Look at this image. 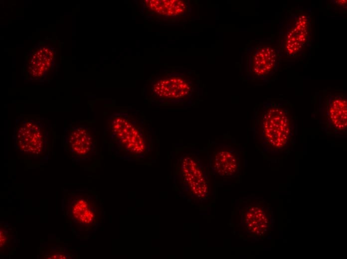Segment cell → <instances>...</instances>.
<instances>
[{
	"label": "cell",
	"instance_id": "2",
	"mask_svg": "<svg viewBox=\"0 0 347 259\" xmlns=\"http://www.w3.org/2000/svg\"><path fill=\"white\" fill-rule=\"evenodd\" d=\"M61 208L71 231L78 238L87 237L104 221L105 212L101 200L88 190H63Z\"/></svg>",
	"mask_w": 347,
	"mask_h": 259
},
{
	"label": "cell",
	"instance_id": "6",
	"mask_svg": "<svg viewBox=\"0 0 347 259\" xmlns=\"http://www.w3.org/2000/svg\"><path fill=\"white\" fill-rule=\"evenodd\" d=\"M236 229L244 238L262 240L271 233L273 227V211L264 200L243 198L236 206Z\"/></svg>",
	"mask_w": 347,
	"mask_h": 259
},
{
	"label": "cell",
	"instance_id": "1",
	"mask_svg": "<svg viewBox=\"0 0 347 259\" xmlns=\"http://www.w3.org/2000/svg\"><path fill=\"white\" fill-rule=\"evenodd\" d=\"M297 120L292 105L283 99H270L254 110L253 138L264 152H289L297 137Z\"/></svg>",
	"mask_w": 347,
	"mask_h": 259
},
{
	"label": "cell",
	"instance_id": "8",
	"mask_svg": "<svg viewBox=\"0 0 347 259\" xmlns=\"http://www.w3.org/2000/svg\"><path fill=\"white\" fill-rule=\"evenodd\" d=\"M14 147L26 157L38 159L48 157L49 133L40 122L25 119L16 122Z\"/></svg>",
	"mask_w": 347,
	"mask_h": 259
},
{
	"label": "cell",
	"instance_id": "3",
	"mask_svg": "<svg viewBox=\"0 0 347 259\" xmlns=\"http://www.w3.org/2000/svg\"><path fill=\"white\" fill-rule=\"evenodd\" d=\"M106 132L115 150L123 156L143 157L150 149L151 132L146 122L139 117L117 114L107 122Z\"/></svg>",
	"mask_w": 347,
	"mask_h": 259
},
{
	"label": "cell",
	"instance_id": "14",
	"mask_svg": "<svg viewBox=\"0 0 347 259\" xmlns=\"http://www.w3.org/2000/svg\"><path fill=\"white\" fill-rule=\"evenodd\" d=\"M17 246L16 234L7 222H0V253L1 257H8Z\"/></svg>",
	"mask_w": 347,
	"mask_h": 259
},
{
	"label": "cell",
	"instance_id": "9",
	"mask_svg": "<svg viewBox=\"0 0 347 259\" xmlns=\"http://www.w3.org/2000/svg\"><path fill=\"white\" fill-rule=\"evenodd\" d=\"M177 181L184 192L194 201H202L209 197L210 187L206 169L194 155L185 154L182 157Z\"/></svg>",
	"mask_w": 347,
	"mask_h": 259
},
{
	"label": "cell",
	"instance_id": "4",
	"mask_svg": "<svg viewBox=\"0 0 347 259\" xmlns=\"http://www.w3.org/2000/svg\"><path fill=\"white\" fill-rule=\"evenodd\" d=\"M281 53L274 42L254 40L246 46L241 66L245 78L251 81H265L280 70Z\"/></svg>",
	"mask_w": 347,
	"mask_h": 259
},
{
	"label": "cell",
	"instance_id": "11",
	"mask_svg": "<svg viewBox=\"0 0 347 259\" xmlns=\"http://www.w3.org/2000/svg\"><path fill=\"white\" fill-rule=\"evenodd\" d=\"M65 144L74 161L87 160L96 154V141L93 133L85 126H75L68 130Z\"/></svg>",
	"mask_w": 347,
	"mask_h": 259
},
{
	"label": "cell",
	"instance_id": "5",
	"mask_svg": "<svg viewBox=\"0 0 347 259\" xmlns=\"http://www.w3.org/2000/svg\"><path fill=\"white\" fill-rule=\"evenodd\" d=\"M280 31L278 46L281 53L288 58H301L312 44V13L301 8L289 10Z\"/></svg>",
	"mask_w": 347,
	"mask_h": 259
},
{
	"label": "cell",
	"instance_id": "13",
	"mask_svg": "<svg viewBox=\"0 0 347 259\" xmlns=\"http://www.w3.org/2000/svg\"><path fill=\"white\" fill-rule=\"evenodd\" d=\"M152 11L167 18H177L190 11L188 3L183 0H152L146 1Z\"/></svg>",
	"mask_w": 347,
	"mask_h": 259
},
{
	"label": "cell",
	"instance_id": "10",
	"mask_svg": "<svg viewBox=\"0 0 347 259\" xmlns=\"http://www.w3.org/2000/svg\"><path fill=\"white\" fill-rule=\"evenodd\" d=\"M321 128L328 134H347V94L336 90L321 96L319 100Z\"/></svg>",
	"mask_w": 347,
	"mask_h": 259
},
{
	"label": "cell",
	"instance_id": "15",
	"mask_svg": "<svg viewBox=\"0 0 347 259\" xmlns=\"http://www.w3.org/2000/svg\"><path fill=\"white\" fill-rule=\"evenodd\" d=\"M77 252L65 244L49 245L45 242L40 246L38 259H73L76 257Z\"/></svg>",
	"mask_w": 347,
	"mask_h": 259
},
{
	"label": "cell",
	"instance_id": "7",
	"mask_svg": "<svg viewBox=\"0 0 347 259\" xmlns=\"http://www.w3.org/2000/svg\"><path fill=\"white\" fill-rule=\"evenodd\" d=\"M195 76L184 73H168L156 78L151 86L155 100L164 104H184L194 101L199 91Z\"/></svg>",
	"mask_w": 347,
	"mask_h": 259
},
{
	"label": "cell",
	"instance_id": "12",
	"mask_svg": "<svg viewBox=\"0 0 347 259\" xmlns=\"http://www.w3.org/2000/svg\"><path fill=\"white\" fill-rule=\"evenodd\" d=\"M240 161V153L230 145L216 146L209 155L212 172L221 177L235 176L239 170Z\"/></svg>",
	"mask_w": 347,
	"mask_h": 259
}]
</instances>
